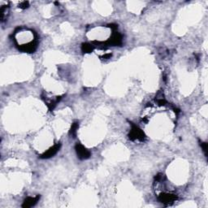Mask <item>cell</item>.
I'll return each mask as SVG.
<instances>
[{
	"label": "cell",
	"instance_id": "6da1fadb",
	"mask_svg": "<svg viewBox=\"0 0 208 208\" xmlns=\"http://www.w3.org/2000/svg\"><path fill=\"white\" fill-rule=\"evenodd\" d=\"M130 139L132 140H141L142 141L144 139V134L142 132V130L139 129L138 127L134 126L133 129H132V131L130 133L129 135Z\"/></svg>",
	"mask_w": 208,
	"mask_h": 208
},
{
	"label": "cell",
	"instance_id": "7a4b0ae2",
	"mask_svg": "<svg viewBox=\"0 0 208 208\" xmlns=\"http://www.w3.org/2000/svg\"><path fill=\"white\" fill-rule=\"evenodd\" d=\"M76 151H77V155H78V157L81 159H88V158L90 156V153H89V151H87L85 147L80 144L77 145V147H76Z\"/></svg>",
	"mask_w": 208,
	"mask_h": 208
},
{
	"label": "cell",
	"instance_id": "3957f363",
	"mask_svg": "<svg viewBox=\"0 0 208 208\" xmlns=\"http://www.w3.org/2000/svg\"><path fill=\"white\" fill-rule=\"evenodd\" d=\"M176 196L175 194H172V193H164L160 196V201L164 203L169 204L171 202H173L176 200Z\"/></svg>",
	"mask_w": 208,
	"mask_h": 208
},
{
	"label": "cell",
	"instance_id": "277c9868",
	"mask_svg": "<svg viewBox=\"0 0 208 208\" xmlns=\"http://www.w3.org/2000/svg\"><path fill=\"white\" fill-rule=\"evenodd\" d=\"M60 147V144L55 145V146H54L53 147H51L50 150H48V151H47L46 153L43 154V157H42V158H43V159H48V158L52 157L53 155H55V154L57 153V151H59Z\"/></svg>",
	"mask_w": 208,
	"mask_h": 208
},
{
	"label": "cell",
	"instance_id": "5b68a950",
	"mask_svg": "<svg viewBox=\"0 0 208 208\" xmlns=\"http://www.w3.org/2000/svg\"><path fill=\"white\" fill-rule=\"evenodd\" d=\"M39 199V196H37V197H28L27 199L25 201V203H24L23 206H25V207H29V206H34V204L36 203L37 202H38V200Z\"/></svg>",
	"mask_w": 208,
	"mask_h": 208
},
{
	"label": "cell",
	"instance_id": "8992f818",
	"mask_svg": "<svg viewBox=\"0 0 208 208\" xmlns=\"http://www.w3.org/2000/svg\"><path fill=\"white\" fill-rule=\"evenodd\" d=\"M82 50L84 52H91V51H93V47L89 44H85L83 45Z\"/></svg>",
	"mask_w": 208,
	"mask_h": 208
},
{
	"label": "cell",
	"instance_id": "52a82bcc",
	"mask_svg": "<svg viewBox=\"0 0 208 208\" xmlns=\"http://www.w3.org/2000/svg\"><path fill=\"white\" fill-rule=\"evenodd\" d=\"M77 124H73L72 129H71V133H72V135H75L76 132H77Z\"/></svg>",
	"mask_w": 208,
	"mask_h": 208
},
{
	"label": "cell",
	"instance_id": "ba28073f",
	"mask_svg": "<svg viewBox=\"0 0 208 208\" xmlns=\"http://www.w3.org/2000/svg\"><path fill=\"white\" fill-rule=\"evenodd\" d=\"M28 4H29V2H21V4H20V7H22V8H25V7H27Z\"/></svg>",
	"mask_w": 208,
	"mask_h": 208
}]
</instances>
